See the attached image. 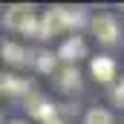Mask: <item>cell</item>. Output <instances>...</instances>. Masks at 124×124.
Masks as SVG:
<instances>
[{
  "instance_id": "obj_1",
  "label": "cell",
  "mask_w": 124,
  "mask_h": 124,
  "mask_svg": "<svg viewBox=\"0 0 124 124\" xmlns=\"http://www.w3.org/2000/svg\"><path fill=\"white\" fill-rule=\"evenodd\" d=\"M3 23L9 29H20V32H38V17L29 6H12L3 15Z\"/></svg>"
},
{
  "instance_id": "obj_2",
  "label": "cell",
  "mask_w": 124,
  "mask_h": 124,
  "mask_svg": "<svg viewBox=\"0 0 124 124\" xmlns=\"http://www.w3.org/2000/svg\"><path fill=\"white\" fill-rule=\"evenodd\" d=\"M93 35L101 40V43H116L118 40V23L113 15H95L93 17Z\"/></svg>"
},
{
  "instance_id": "obj_3",
  "label": "cell",
  "mask_w": 124,
  "mask_h": 124,
  "mask_svg": "<svg viewBox=\"0 0 124 124\" xmlns=\"http://www.w3.org/2000/svg\"><path fill=\"white\" fill-rule=\"evenodd\" d=\"M58 58L66 61V66H75V61H81V58H87V43L78 38V35H72L69 40H63L61 52H58Z\"/></svg>"
},
{
  "instance_id": "obj_4",
  "label": "cell",
  "mask_w": 124,
  "mask_h": 124,
  "mask_svg": "<svg viewBox=\"0 0 124 124\" xmlns=\"http://www.w3.org/2000/svg\"><path fill=\"white\" fill-rule=\"evenodd\" d=\"M26 110H29V116L40 118V121L55 118V107L49 104V98H43V95H38V93H29V95H26Z\"/></svg>"
},
{
  "instance_id": "obj_5",
  "label": "cell",
  "mask_w": 124,
  "mask_h": 124,
  "mask_svg": "<svg viewBox=\"0 0 124 124\" xmlns=\"http://www.w3.org/2000/svg\"><path fill=\"white\" fill-rule=\"evenodd\" d=\"M63 32V23H61V15H58V9H49V12H43V17L38 20V38H52V35H58Z\"/></svg>"
},
{
  "instance_id": "obj_6",
  "label": "cell",
  "mask_w": 124,
  "mask_h": 124,
  "mask_svg": "<svg viewBox=\"0 0 124 124\" xmlns=\"http://www.w3.org/2000/svg\"><path fill=\"white\" fill-rule=\"evenodd\" d=\"M90 69H93V75L101 81V84L116 81V61H113V58H93Z\"/></svg>"
},
{
  "instance_id": "obj_7",
  "label": "cell",
  "mask_w": 124,
  "mask_h": 124,
  "mask_svg": "<svg viewBox=\"0 0 124 124\" xmlns=\"http://www.w3.org/2000/svg\"><path fill=\"white\" fill-rule=\"evenodd\" d=\"M58 15H61V23H63V29H69V26H81V23H84V12H81V9L58 6Z\"/></svg>"
},
{
  "instance_id": "obj_8",
  "label": "cell",
  "mask_w": 124,
  "mask_h": 124,
  "mask_svg": "<svg viewBox=\"0 0 124 124\" xmlns=\"http://www.w3.org/2000/svg\"><path fill=\"white\" fill-rule=\"evenodd\" d=\"M3 58L9 63H26L29 61V55H26V49L20 43H3Z\"/></svg>"
},
{
  "instance_id": "obj_9",
  "label": "cell",
  "mask_w": 124,
  "mask_h": 124,
  "mask_svg": "<svg viewBox=\"0 0 124 124\" xmlns=\"http://www.w3.org/2000/svg\"><path fill=\"white\" fill-rule=\"evenodd\" d=\"M81 87V72L75 69V66H63V72H61V90H78Z\"/></svg>"
},
{
  "instance_id": "obj_10",
  "label": "cell",
  "mask_w": 124,
  "mask_h": 124,
  "mask_svg": "<svg viewBox=\"0 0 124 124\" xmlns=\"http://www.w3.org/2000/svg\"><path fill=\"white\" fill-rule=\"evenodd\" d=\"M3 90H9V93H26L29 95V81L26 78H17V75H3Z\"/></svg>"
},
{
  "instance_id": "obj_11",
  "label": "cell",
  "mask_w": 124,
  "mask_h": 124,
  "mask_svg": "<svg viewBox=\"0 0 124 124\" xmlns=\"http://www.w3.org/2000/svg\"><path fill=\"white\" fill-rule=\"evenodd\" d=\"M84 124H113V113L110 110H101V107H93L84 116Z\"/></svg>"
},
{
  "instance_id": "obj_12",
  "label": "cell",
  "mask_w": 124,
  "mask_h": 124,
  "mask_svg": "<svg viewBox=\"0 0 124 124\" xmlns=\"http://www.w3.org/2000/svg\"><path fill=\"white\" fill-rule=\"evenodd\" d=\"M52 66H55V55H52V52H40V55H38V69H40V72H49Z\"/></svg>"
},
{
  "instance_id": "obj_13",
  "label": "cell",
  "mask_w": 124,
  "mask_h": 124,
  "mask_svg": "<svg viewBox=\"0 0 124 124\" xmlns=\"http://www.w3.org/2000/svg\"><path fill=\"white\" fill-rule=\"evenodd\" d=\"M116 101L124 104V78H121V84H118V90H116Z\"/></svg>"
},
{
  "instance_id": "obj_14",
  "label": "cell",
  "mask_w": 124,
  "mask_h": 124,
  "mask_svg": "<svg viewBox=\"0 0 124 124\" xmlns=\"http://www.w3.org/2000/svg\"><path fill=\"white\" fill-rule=\"evenodd\" d=\"M46 124H63V121H61V118H49Z\"/></svg>"
},
{
  "instance_id": "obj_15",
  "label": "cell",
  "mask_w": 124,
  "mask_h": 124,
  "mask_svg": "<svg viewBox=\"0 0 124 124\" xmlns=\"http://www.w3.org/2000/svg\"><path fill=\"white\" fill-rule=\"evenodd\" d=\"M0 90H3V75H0Z\"/></svg>"
},
{
  "instance_id": "obj_16",
  "label": "cell",
  "mask_w": 124,
  "mask_h": 124,
  "mask_svg": "<svg viewBox=\"0 0 124 124\" xmlns=\"http://www.w3.org/2000/svg\"><path fill=\"white\" fill-rule=\"evenodd\" d=\"M12 124H26V121H12Z\"/></svg>"
}]
</instances>
